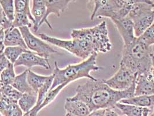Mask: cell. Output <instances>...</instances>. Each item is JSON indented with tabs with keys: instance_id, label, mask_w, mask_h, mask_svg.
I'll return each mask as SVG.
<instances>
[{
	"instance_id": "60d3db41",
	"label": "cell",
	"mask_w": 154,
	"mask_h": 116,
	"mask_svg": "<svg viewBox=\"0 0 154 116\" xmlns=\"http://www.w3.org/2000/svg\"><path fill=\"white\" fill-rule=\"evenodd\" d=\"M23 116H30L29 113H24Z\"/></svg>"
},
{
	"instance_id": "4fadbf2b",
	"label": "cell",
	"mask_w": 154,
	"mask_h": 116,
	"mask_svg": "<svg viewBox=\"0 0 154 116\" xmlns=\"http://www.w3.org/2000/svg\"><path fill=\"white\" fill-rule=\"evenodd\" d=\"M71 1V0H45L46 8V14L40 23L39 27L44 23H46L47 26L52 30L53 27L48 21L49 16L53 14L57 17H60L61 14L68 8L69 2Z\"/></svg>"
},
{
	"instance_id": "8d00e7d4",
	"label": "cell",
	"mask_w": 154,
	"mask_h": 116,
	"mask_svg": "<svg viewBox=\"0 0 154 116\" xmlns=\"http://www.w3.org/2000/svg\"><path fill=\"white\" fill-rule=\"evenodd\" d=\"M151 112V110L149 108H144L143 116H149Z\"/></svg>"
},
{
	"instance_id": "44dd1931",
	"label": "cell",
	"mask_w": 154,
	"mask_h": 116,
	"mask_svg": "<svg viewBox=\"0 0 154 116\" xmlns=\"http://www.w3.org/2000/svg\"><path fill=\"white\" fill-rule=\"evenodd\" d=\"M49 76H45L38 75L30 69H28L27 81L32 91L35 93L38 92L39 89L46 83Z\"/></svg>"
},
{
	"instance_id": "603a6c76",
	"label": "cell",
	"mask_w": 154,
	"mask_h": 116,
	"mask_svg": "<svg viewBox=\"0 0 154 116\" xmlns=\"http://www.w3.org/2000/svg\"><path fill=\"white\" fill-rule=\"evenodd\" d=\"M30 51H31L20 46H7L4 51V54L9 62L14 64L22 55Z\"/></svg>"
},
{
	"instance_id": "7402d4cb",
	"label": "cell",
	"mask_w": 154,
	"mask_h": 116,
	"mask_svg": "<svg viewBox=\"0 0 154 116\" xmlns=\"http://www.w3.org/2000/svg\"><path fill=\"white\" fill-rule=\"evenodd\" d=\"M17 105V102L12 101L4 95H1L0 98V113L3 116H12Z\"/></svg>"
},
{
	"instance_id": "4dcf8cb0",
	"label": "cell",
	"mask_w": 154,
	"mask_h": 116,
	"mask_svg": "<svg viewBox=\"0 0 154 116\" xmlns=\"http://www.w3.org/2000/svg\"><path fill=\"white\" fill-rule=\"evenodd\" d=\"M138 39L147 46H151L154 45V23Z\"/></svg>"
},
{
	"instance_id": "52a82bcc",
	"label": "cell",
	"mask_w": 154,
	"mask_h": 116,
	"mask_svg": "<svg viewBox=\"0 0 154 116\" xmlns=\"http://www.w3.org/2000/svg\"><path fill=\"white\" fill-rule=\"evenodd\" d=\"M19 29L29 50L46 59H48L51 55L57 53V51L54 48L32 34L28 27H20Z\"/></svg>"
},
{
	"instance_id": "2e32d148",
	"label": "cell",
	"mask_w": 154,
	"mask_h": 116,
	"mask_svg": "<svg viewBox=\"0 0 154 116\" xmlns=\"http://www.w3.org/2000/svg\"><path fill=\"white\" fill-rule=\"evenodd\" d=\"M31 12L34 19L33 29L34 31H37L39 28L40 23L46 14V8L45 0H33Z\"/></svg>"
},
{
	"instance_id": "7bdbcfd3",
	"label": "cell",
	"mask_w": 154,
	"mask_h": 116,
	"mask_svg": "<svg viewBox=\"0 0 154 116\" xmlns=\"http://www.w3.org/2000/svg\"><path fill=\"white\" fill-rule=\"evenodd\" d=\"M1 91H0V98H1Z\"/></svg>"
},
{
	"instance_id": "ac0fdd59",
	"label": "cell",
	"mask_w": 154,
	"mask_h": 116,
	"mask_svg": "<svg viewBox=\"0 0 154 116\" xmlns=\"http://www.w3.org/2000/svg\"><path fill=\"white\" fill-rule=\"evenodd\" d=\"M38 95L37 93H23L18 101V105L24 113H29L31 109L34 108L37 102Z\"/></svg>"
},
{
	"instance_id": "b9f144b4",
	"label": "cell",
	"mask_w": 154,
	"mask_h": 116,
	"mask_svg": "<svg viewBox=\"0 0 154 116\" xmlns=\"http://www.w3.org/2000/svg\"><path fill=\"white\" fill-rule=\"evenodd\" d=\"M66 116H73V115H72V114H69V113H66Z\"/></svg>"
},
{
	"instance_id": "f546056e",
	"label": "cell",
	"mask_w": 154,
	"mask_h": 116,
	"mask_svg": "<svg viewBox=\"0 0 154 116\" xmlns=\"http://www.w3.org/2000/svg\"><path fill=\"white\" fill-rule=\"evenodd\" d=\"M30 2L29 0H15L14 1L15 8L16 12H23L26 13L33 23L34 22V19L30 9Z\"/></svg>"
},
{
	"instance_id": "4316f807",
	"label": "cell",
	"mask_w": 154,
	"mask_h": 116,
	"mask_svg": "<svg viewBox=\"0 0 154 116\" xmlns=\"http://www.w3.org/2000/svg\"><path fill=\"white\" fill-rule=\"evenodd\" d=\"M0 5L5 15L8 19L12 22L15 18V2L13 0H0Z\"/></svg>"
},
{
	"instance_id": "9a60e30c",
	"label": "cell",
	"mask_w": 154,
	"mask_h": 116,
	"mask_svg": "<svg viewBox=\"0 0 154 116\" xmlns=\"http://www.w3.org/2000/svg\"><path fill=\"white\" fill-rule=\"evenodd\" d=\"M5 46H20L28 49L19 28L13 27L5 32Z\"/></svg>"
},
{
	"instance_id": "ba28073f",
	"label": "cell",
	"mask_w": 154,
	"mask_h": 116,
	"mask_svg": "<svg viewBox=\"0 0 154 116\" xmlns=\"http://www.w3.org/2000/svg\"><path fill=\"white\" fill-rule=\"evenodd\" d=\"M92 2L94 5L91 16L92 20L95 18L102 17H108L112 20L121 9L117 0H94Z\"/></svg>"
},
{
	"instance_id": "74e56055",
	"label": "cell",
	"mask_w": 154,
	"mask_h": 116,
	"mask_svg": "<svg viewBox=\"0 0 154 116\" xmlns=\"http://www.w3.org/2000/svg\"><path fill=\"white\" fill-rule=\"evenodd\" d=\"M151 59H152V76L154 80V54L151 55Z\"/></svg>"
},
{
	"instance_id": "ffe728a7",
	"label": "cell",
	"mask_w": 154,
	"mask_h": 116,
	"mask_svg": "<svg viewBox=\"0 0 154 116\" xmlns=\"http://www.w3.org/2000/svg\"><path fill=\"white\" fill-rule=\"evenodd\" d=\"M27 72L28 69L26 70L22 73L16 76L11 84L14 88L22 93L34 92L27 81Z\"/></svg>"
},
{
	"instance_id": "d4e9b609",
	"label": "cell",
	"mask_w": 154,
	"mask_h": 116,
	"mask_svg": "<svg viewBox=\"0 0 154 116\" xmlns=\"http://www.w3.org/2000/svg\"><path fill=\"white\" fill-rule=\"evenodd\" d=\"M68 84H69L68 83H64L63 84L57 86L56 88H55L53 90L49 91V92L46 95L45 99H44V101H43L42 104L39 106L38 108L37 109V110L36 111V114L37 115L39 112L42 108H44L45 107H46L48 105H49L51 103H52L53 101H54V99L57 97L58 94L60 92V91H62V89L64 87H66Z\"/></svg>"
},
{
	"instance_id": "3957f363",
	"label": "cell",
	"mask_w": 154,
	"mask_h": 116,
	"mask_svg": "<svg viewBox=\"0 0 154 116\" xmlns=\"http://www.w3.org/2000/svg\"><path fill=\"white\" fill-rule=\"evenodd\" d=\"M151 46H148L140 39H137L129 46L123 47L121 64L139 74L151 71L152 68Z\"/></svg>"
},
{
	"instance_id": "7c38bea8",
	"label": "cell",
	"mask_w": 154,
	"mask_h": 116,
	"mask_svg": "<svg viewBox=\"0 0 154 116\" xmlns=\"http://www.w3.org/2000/svg\"><path fill=\"white\" fill-rule=\"evenodd\" d=\"M18 66H24L28 69L37 66H41L46 70L51 69L48 59L41 57L32 51L24 53L19 58L14 64L15 67Z\"/></svg>"
},
{
	"instance_id": "ee69618b",
	"label": "cell",
	"mask_w": 154,
	"mask_h": 116,
	"mask_svg": "<svg viewBox=\"0 0 154 116\" xmlns=\"http://www.w3.org/2000/svg\"><path fill=\"white\" fill-rule=\"evenodd\" d=\"M0 116H3V115H2V114H1V113H0Z\"/></svg>"
},
{
	"instance_id": "d590c367",
	"label": "cell",
	"mask_w": 154,
	"mask_h": 116,
	"mask_svg": "<svg viewBox=\"0 0 154 116\" xmlns=\"http://www.w3.org/2000/svg\"><path fill=\"white\" fill-rule=\"evenodd\" d=\"M5 16V15L3 11L2 10V9H0V29H2V22H3Z\"/></svg>"
},
{
	"instance_id": "8fae6325",
	"label": "cell",
	"mask_w": 154,
	"mask_h": 116,
	"mask_svg": "<svg viewBox=\"0 0 154 116\" xmlns=\"http://www.w3.org/2000/svg\"><path fill=\"white\" fill-rule=\"evenodd\" d=\"M136 37H140L154 23V8L146 10L136 16L133 20Z\"/></svg>"
},
{
	"instance_id": "9c48e42d",
	"label": "cell",
	"mask_w": 154,
	"mask_h": 116,
	"mask_svg": "<svg viewBox=\"0 0 154 116\" xmlns=\"http://www.w3.org/2000/svg\"><path fill=\"white\" fill-rule=\"evenodd\" d=\"M116 24L124 42L123 47L131 45L136 39L134 30L133 22L128 16L121 20L112 21Z\"/></svg>"
},
{
	"instance_id": "484cf974",
	"label": "cell",
	"mask_w": 154,
	"mask_h": 116,
	"mask_svg": "<svg viewBox=\"0 0 154 116\" xmlns=\"http://www.w3.org/2000/svg\"><path fill=\"white\" fill-rule=\"evenodd\" d=\"M14 67V64L10 63L8 67L1 73L0 77L3 86L11 85L14 82L16 76Z\"/></svg>"
},
{
	"instance_id": "83f0119b",
	"label": "cell",
	"mask_w": 154,
	"mask_h": 116,
	"mask_svg": "<svg viewBox=\"0 0 154 116\" xmlns=\"http://www.w3.org/2000/svg\"><path fill=\"white\" fill-rule=\"evenodd\" d=\"M14 27L20 28L22 27H32V24L29 20L27 15L23 12H16L15 13V18L12 22Z\"/></svg>"
},
{
	"instance_id": "5bb4252c",
	"label": "cell",
	"mask_w": 154,
	"mask_h": 116,
	"mask_svg": "<svg viewBox=\"0 0 154 116\" xmlns=\"http://www.w3.org/2000/svg\"><path fill=\"white\" fill-rule=\"evenodd\" d=\"M64 108L67 113L74 116H88L91 113L89 108L84 102L72 100L70 98L66 99Z\"/></svg>"
},
{
	"instance_id": "6da1fadb",
	"label": "cell",
	"mask_w": 154,
	"mask_h": 116,
	"mask_svg": "<svg viewBox=\"0 0 154 116\" xmlns=\"http://www.w3.org/2000/svg\"><path fill=\"white\" fill-rule=\"evenodd\" d=\"M135 86L136 83L127 90L118 91L108 86L103 80H89L78 85L75 95L70 98L84 102L91 112L99 109L112 108L121 100L133 97Z\"/></svg>"
},
{
	"instance_id": "7a4b0ae2",
	"label": "cell",
	"mask_w": 154,
	"mask_h": 116,
	"mask_svg": "<svg viewBox=\"0 0 154 116\" xmlns=\"http://www.w3.org/2000/svg\"><path fill=\"white\" fill-rule=\"evenodd\" d=\"M97 54L94 53L85 61L76 64H69L63 69L59 67L57 62H54V81L50 91L64 83L69 84L82 78L96 80L97 78L92 76L91 73L103 69L102 67L97 65Z\"/></svg>"
},
{
	"instance_id": "d6a6232c",
	"label": "cell",
	"mask_w": 154,
	"mask_h": 116,
	"mask_svg": "<svg viewBox=\"0 0 154 116\" xmlns=\"http://www.w3.org/2000/svg\"><path fill=\"white\" fill-rule=\"evenodd\" d=\"M104 113L105 109H99L91 112L88 116H104Z\"/></svg>"
},
{
	"instance_id": "8992f818",
	"label": "cell",
	"mask_w": 154,
	"mask_h": 116,
	"mask_svg": "<svg viewBox=\"0 0 154 116\" xmlns=\"http://www.w3.org/2000/svg\"><path fill=\"white\" fill-rule=\"evenodd\" d=\"M136 77L137 74L120 63L119 69L116 74L109 79L103 80V81L112 89L123 91L135 84Z\"/></svg>"
},
{
	"instance_id": "e0dca14e",
	"label": "cell",
	"mask_w": 154,
	"mask_h": 116,
	"mask_svg": "<svg viewBox=\"0 0 154 116\" xmlns=\"http://www.w3.org/2000/svg\"><path fill=\"white\" fill-rule=\"evenodd\" d=\"M119 102L143 108H152L154 106V95L134 96L130 98L122 99Z\"/></svg>"
},
{
	"instance_id": "836d02e7",
	"label": "cell",
	"mask_w": 154,
	"mask_h": 116,
	"mask_svg": "<svg viewBox=\"0 0 154 116\" xmlns=\"http://www.w3.org/2000/svg\"><path fill=\"white\" fill-rule=\"evenodd\" d=\"M104 116H119L112 108H106L105 109V113Z\"/></svg>"
},
{
	"instance_id": "1f68e13d",
	"label": "cell",
	"mask_w": 154,
	"mask_h": 116,
	"mask_svg": "<svg viewBox=\"0 0 154 116\" xmlns=\"http://www.w3.org/2000/svg\"><path fill=\"white\" fill-rule=\"evenodd\" d=\"M9 63L10 62L5 56L4 52H0V75L1 73L8 67Z\"/></svg>"
},
{
	"instance_id": "5b68a950",
	"label": "cell",
	"mask_w": 154,
	"mask_h": 116,
	"mask_svg": "<svg viewBox=\"0 0 154 116\" xmlns=\"http://www.w3.org/2000/svg\"><path fill=\"white\" fill-rule=\"evenodd\" d=\"M39 37L41 39L63 48L84 61L94 54L92 45L84 39H63L49 36L44 33L39 34Z\"/></svg>"
},
{
	"instance_id": "30bf717a",
	"label": "cell",
	"mask_w": 154,
	"mask_h": 116,
	"mask_svg": "<svg viewBox=\"0 0 154 116\" xmlns=\"http://www.w3.org/2000/svg\"><path fill=\"white\" fill-rule=\"evenodd\" d=\"M152 95H154V80L152 70L137 74L134 96Z\"/></svg>"
},
{
	"instance_id": "f1b7e54d",
	"label": "cell",
	"mask_w": 154,
	"mask_h": 116,
	"mask_svg": "<svg viewBox=\"0 0 154 116\" xmlns=\"http://www.w3.org/2000/svg\"><path fill=\"white\" fill-rule=\"evenodd\" d=\"M2 95H4L12 101L17 102L23 93L19 92L11 85H4L0 89Z\"/></svg>"
},
{
	"instance_id": "e575fe53",
	"label": "cell",
	"mask_w": 154,
	"mask_h": 116,
	"mask_svg": "<svg viewBox=\"0 0 154 116\" xmlns=\"http://www.w3.org/2000/svg\"><path fill=\"white\" fill-rule=\"evenodd\" d=\"M23 115L24 114H23V111L19 108V105H17L12 116H23Z\"/></svg>"
},
{
	"instance_id": "ab89813d",
	"label": "cell",
	"mask_w": 154,
	"mask_h": 116,
	"mask_svg": "<svg viewBox=\"0 0 154 116\" xmlns=\"http://www.w3.org/2000/svg\"><path fill=\"white\" fill-rule=\"evenodd\" d=\"M3 86V85H2V83H1V77H0V89L2 88Z\"/></svg>"
},
{
	"instance_id": "cb8c5ba5",
	"label": "cell",
	"mask_w": 154,
	"mask_h": 116,
	"mask_svg": "<svg viewBox=\"0 0 154 116\" xmlns=\"http://www.w3.org/2000/svg\"><path fill=\"white\" fill-rule=\"evenodd\" d=\"M116 107L121 110L125 116H143L144 111L143 108L120 102L116 105Z\"/></svg>"
},
{
	"instance_id": "f35d334b",
	"label": "cell",
	"mask_w": 154,
	"mask_h": 116,
	"mask_svg": "<svg viewBox=\"0 0 154 116\" xmlns=\"http://www.w3.org/2000/svg\"><path fill=\"white\" fill-rule=\"evenodd\" d=\"M152 108H153V111H152V112L151 113H149V116H154V106H153Z\"/></svg>"
},
{
	"instance_id": "d6986e66",
	"label": "cell",
	"mask_w": 154,
	"mask_h": 116,
	"mask_svg": "<svg viewBox=\"0 0 154 116\" xmlns=\"http://www.w3.org/2000/svg\"><path fill=\"white\" fill-rule=\"evenodd\" d=\"M53 81H54V76L52 74L51 76H49V77L46 83L39 89V91L37 92L38 98H37V103H36L35 106H34V108L32 109H31V110L30 111V112L29 113L30 116H37L36 111L39 107V106L42 104L43 101H44V99L46 98L47 94L50 91V89H51L52 85V83H53Z\"/></svg>"
},
{
	"instance_id": "277c9868",
	"label": "cell",
	"mask_w": 154,
	"mask_h": 116,
	"mask_svg": "<svg viewBox=\"0 0 154 116\" xmlns=\"http://www.w3.org/2000/svg\"><path fill=\"white\" fill-rule=\"evenodd\" d=\"M72 39H84L92 45L94 53L106 54L112 49V44L108 35L106 21L91 28L73 29L71 33Z\"/></svg>"
}]
</instances>
